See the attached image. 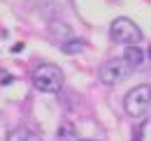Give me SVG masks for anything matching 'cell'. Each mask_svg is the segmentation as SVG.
Returning <instances> with one entry per match:
<instances>
[{"label": "cell", "instance_id": "cell-2", "mask_svg": "<svg viewBox=\"0 0 151 141\" xmlns=\"http://www.w3.org/2000/svg\"><path fill=\"white\" fill-rule=\"evenodd\" d=\"M109 37H112L116 44H123V46H137V44L144 39L139 26H137L135 21H130V19H126V16H119V19L112 21Z\"/></svg>", "mask_w": 151, "mask_h": 141}, {"label": "cell", "instance_id": "cell-3", "mask_svg": "<svg viewBox=\"0 0 151 141\" xmlns=\"http://www.w3.org/2000/svg\"><path fill=\"white\" fill-rule=\"evenodd\" d=\"M151 97V88L149 83H142V86H135V88L126 95L123 100V109L130 118H144L149 113V100Z\"/></svg>", "mask_w": 151, "mask_h": 141}, {"label": "cell", "instance_id": "cell-9", "mask_svg": "<svg viewBox=\"0 0 151 141\" xmlns=\"http://www.w3.org/2000/svg\"><path fill=\"white\" fill-rule=\"evenodd\" d=\"M58 141H75V130H72V125H63L60 127V132H58Z\"/></svg>", "mask_w": 151, "mask_h": 141}, {"label": "cell", "instance_id": "cell-5", "mask_svg": "<svg viewBox=\"0 0 151 141\" xmlns=\"http://www.w3.org/2000/svg\"><path fill=\"white\" fill-rule=\"evenodd\" d=\"M144 58H147V53L142 51L139 46H126V51H123V60H126L130 67H139V65L144 63Z\"/></svg>", "mask_w": 151, "mask_h": 141}, {"label": "cell", "instance_id": "cell-6", "mask_svg": "<svg viewBox=\"0 0 151 141\" xmlns=\"http://www.w3.org/2000/svg\"><path fill=\"white\" fill-rule=\"evenodd\" d=\"M7 141H42V139H40L35 132L26 130V127H17V130H12L7 134Z\"/></svg>", "mask_w": 151, "mask_h": 141}, {"label": "cell", "instance_id": "cell-10", "mask_svg": "<svg viewBox=\"0 0 151 141\" xmlns=\"http://www.w3.org/2000/svg\"><path fill=\"white\" fill-rule=\"evenodd\" d=\"M79 141H95V139H79Z\"/></svg>", "mask_w": 151, "mask_h": 141}, {"label": "cell", "instance_id": "cell-1", "mask_svg": "<svg viewBox=\"0 0 151 141\" xmlns=\"http://www.w3.org/2000/svg\"><path fill=\"white\" fill-rule=\"evenodd\" d=\"M63 81H65V76H63L60 67L51 65V63H42L33 72V86L40 93H58L63 88Z\"/></svg>", "mask_w": 151, "mask_h": 141}, {"label": "cell", "instance_id": "cell-7", "mask_svg": "<svg viewBox=\"0 0 151 141\" xmlns=\"http://www.w3.org/2000/svg\"><path fill=\"white\" fill-rule=\"evenodd\" d=\"M49 33L51 37L56 39V42H68L70 37H72V30H70V26H65V23H51V28H49Z\"/></svg>", "mask_w": 151, "mask_h": 141}, {"label": "cell", "instance_id": "cell-4", "mask_svg": "<svg viewBox=\"0 0 151 141\" xmlns=\"http://www.w3.org/2000/svg\"><path fill=\"white\" fill-rule=\"evenodd\" d=\"M130 72H132V67L123 58H109V60H105V63L100 65L98 76H100V81H102L105 86H119L121 81L128 79Z\"/></svg>", "mask_w": 151, "mask_h": 141}, {"label": "cell", "instance_id": "cell-8", "mask_svg": "<svg viewBox=\"0 0 151 141\" xmlns=\"http://www.w3.org/2000/svg\"><path fill=\"white\" fill-rule=\"evenodd\" d=\"M60 49H63V53H81L86 49V42L84 39H68L60 44Z\"/></svg>", "mask_w": 151, "mask_h": 141}]
</instances>
